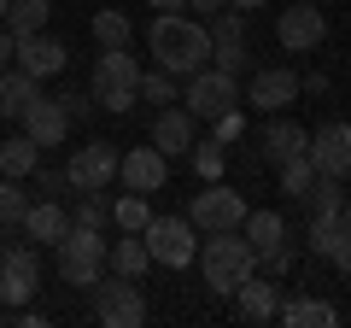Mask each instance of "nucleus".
<instances>
[{"instance_id": "4be33fe9", "label": "nucleus", "mask_w": 351, "mask_h": 328, "mask_svg": "<svg viewBox=\"0 0 351 328\" xmlns=\"http://www.w3.org/2000/svg\"><path fill=\"white\" fill-rule=\"evenodd\" d=\"M240 235H246V246L263 258V253H276V246H287V217L281 211H246Z\"/></svg>"}, {"instance_id": "c9c22d12", "label": "nucleus", "mask_w": 351, "mask_h": 328, "mask_svg": "<svg viewBox=\"0 0 351 328\" xmlns=\"http://www.w3.org/2000/svg\"><path fill=\"white\" fill-rule=\"evenodd\" d=\"M211 135L223 141V147H228V141H240V135H246V112H240V106H228V112H217V117H211Z\"/></svg>"}, {"instance_id": "49530a36", "label": "nucleus", "mask_w": 351, "mask_h": 328, "mask_svg": "<svg viewBox=\"0 0 351 328\" xmlns=\"http://www.w3.org/2000/svg\"><path fill=\"white\" fill-rule=\"evenodd\" d=\"M339 229H351V200H346V205H339Z\"/></svg>"}, {"instance_id": "a19ab883", "label": "nucleus", "mask_w": 351, "mask_h": 328, "mask_svg": "<svg viewBox=\"0 0 351 328\" xmlns=\"http://www.w3.org/2000/svg\"><path fill=\"white\" fill-rule=\"evenodd\" d=\"M299 89H304V94H328V76L311 71V76H299Z\"/></svg>"}, {"instance_id": "a18cd8bd", "label": "nucleus", "mask_w": 351, "mask_h": 328, "mask_svg": "<svg viewBox=\"0 0 351 328\" xmlns=\"http://www.w3.org/2000/svg\"><path fill=\"white\" fill-rule=\"evenodd\" d=\"M228 6H234V12H252V6H263V0H228Z\"/></svg>"}, {"instance_id": "dca6fc26", "label": "nucleus", "mask_w": 351, "mask_h": 328, "mask_svg": "<svg viewBox=\"0 0 351 328\" xmlns=\"http://www.w3.org/2000/svg\"><path fill=\"white\" fill-rule=\"evenodd\" d=\"M311 164L316 176H339L351 182V124H322L311 135Z\"/></svg>"}, {"instance_id": "a211bd4d", "label": "nucleus", "mask_w": 351, "mask_h": 328, "mask_svg": "<svg viewBox=\"0 0 351 328\" xmlns=\"http://www.w3.org/2000/svg\"><path fill=\"white\" fill-rule=\"evenodd\" d=\"M299 152H311V129H299L293 117L269 112V124L258 129V159L263 164H287V159H299Z\"/></svg>"}, {"instance_id": "2f4dec72", "label": "nucleus", "mask_w": 351, "mask_h": 328, "mask_svg": "<svg viewBox=\"0 0 351 328\" xmlns=\"http://www.w3.org/2000/svg\"><path fill=\"white\" fill-rule=\"evenodd\" d=\"M276 170H281V194H293V200H304V194H311V182H316V164H311V152H299V159L276 164Z\"/></svg>"}, {"instance_id": "cd10ccee", "label": "nucleus", "mask_w": 351, "mask_h": 328, "mask_svg": "<svg viewBox=\"0 0 351 328\" xmlns=\"http://www.w3.org/2000/svg\"><path fill=\"white\" fill-rule=\"evenodd\" d=\"M94 41H100V47H129V41H135V24H129L117 6H100V12H94Z\"/></svg>"}, {"instance_id": "bb28decb", "label": "nucleus", "mask_w": 351, "mask_h": 328, "mask_svg": "<svg viewBox=\"0 0 351 328\" xmlns=\"http://www.w3.org/2000/svg\"><path fill=\"white\" fill-rule=\"evenodd\" d=\"M36 164H41V147L29 135H12L6 147H0V176H29Z\"/></svg>"}, {"instance_id": "f8f14e48", "label": "nucleus", "mask_w": 351, "mask_h": 328, "mask_svg": "<svg viewBox=\"0 0 351 328\" xmlns=\"http://www.w3.org/2000/svg\"><path fill=\"white\" fill-rule=\"evenodd\" d=\"M211 65L228 76L246 71V12H234V6H223V12H211Z\"/></svg>"}, {"instance_id": "c03bdc74", "label": "nucleus", "mask_w": 351, "mask_h": 328, "mask_svg": "<svg viewBox=\"0 0 351 328\" xmlns=\"http://www.w3.org/2000/svg\"><path fill=\"white\" fill-rule=\"evenodd\" d=\"M188 6H199V18H211V12H223L228 0H188Z\"/></svg>"}, {"instance_id": "c85d7f7f", "label": "nucleus", "mask_w": 351, "mask_h": 328, "mask_svg": "<svg viewBox=\"0 0 351 328\" xmlns=\"http://www.w3.org/2000/svg\"><path fill=\"white\" fill-rule=\"evenodd\" d=\"M47 18H53V6H47V0H12V6H6V30H12V36L47 30Z\"/></svg>"}, {"instance_id": "f704fd0d", "label": "nucleus", "mask_w": 351, "mask_h": 328, "mask_svg": "<svg viewBox=\"0 0 351 328\" xmlns=\"http://www.w3.org/2000/svg\"><path fill=\"white\" fill-rule=\"evenodd\" d=\"M141 100L176 106V76H170V71H141Z\"/></svg>"}, {"instance_id": "9d476101", "label": "nucleus", "mask_w": 351, "mask_h": 328, "mask_svg": "<svg viewBox=\"0 0 351 328\" xmlns=\"http://www.w3.org/2000/svg\"><path fill=\"white\" fill-rule=\"evenodd\" d=\"M276 41L287 53H311V47H322L328 41V18H322V6L316 0H293V6H281V18H276Z\"/></svg>"}, {"instance_id": "6ab92c4d", "label": "nucleus", "mask_w": 351, "mask_h": 328, "mask_svg": "<svg viewBox=\"0 0 351 328\" xmlns=\"http://www.w3.org/2000/svg\"><path fill=\"white\" fill-rule=\"evenodd\" d=\"M24 135L36 141V147H64V135H71V117H64L59 100H47V94H36V100L24 106Z\"/></svg>"}, {"instance_id": "4c0bfd02", "label": "nucleus", "mask_w": 351, "mask_h": 328, "mask_svg": "<svg viewBox=\"0 0 351 328\" xmlns=\"http://www.w3.org/2000/svg\"><path fill=\"white\" fill-rule=\"evenodd\" d=\"M328 264L339 270V276H351V229H334V240H328Z\"/></svg>"}, {"instance_id": "a878e982", "label": "nucleus", "mask_w": 351, "mask_h": 328, "mask_svg": "<svg viewBox=\"0 0 351 328\" xmlns=\"http://www.w3.org/2000/svg\"><path fill=\"white\" fill-rule=\"evenodd\" d=\"M304 205H311L316 223H339V205H346V194H339V176H316L311 194H304Z\"/></svg>"}, {"instance_id": "e433bc0d", "label": "nucleus", "mask_w": 351, "mask_h": 328, "mask_svg": "<svg viewBox=\"0 0 351 328\" xmlns=\"http://www.w3.org/2000/svg\"><path fill=\"white\" fill-rule=\"evenodd\" d=\"M29 176H36V194H41V200H64V194H71V176H64V170H41V164H36Z\"/></svg>"}, {"instance_id": "79ce46f5", "label": "nucleus", "mask_w": 351, "mask_h": 328, "mask_svg": "<svg viewBox=\"0 0 351 328\" xmlns=\"http://www.w3.org/2000/svg\"><path fill=\"white\" fill-rule=\"evenodd\" d=\"M12 65V30H6V18H0V71Z\"/></svg>"}, {"instance_id": "37998d69", "label": "nucleus", "mask_w": 351, "mask_h": 328, "mask_svg": "<svg viewBox=\"0 0 351 328\" xmlns=\"http://www.w3.org/2000/svg\"><path fill=\"white\" fill-rule=\"evenodd\" d=\"M152 12H188V0H147Z\"/></svg>"}, {"instance_id": "f03ea898", "label": "nucleus", "mask_w": 351, "mask_h": 328, "mask_svg": "<svg viewBox=\"0 0 351 328\" xmlns=\"http://www.w3.org/2000/svg\"><path fill=\"white\" fill-rule=\"evenodd\" d=\"M193 258H199L205 288H211V293H234L240 281L258 270V253L246 246V235H240V229H211V240H205Z\"/></svg>"}, {"instance_id": "ddd939ff", "label": "nucleus", "mask_w": 351, "mask_h": 328, "mask_svg": "<svg viewBox=\"0 0 351 328\" xmlns=\"http://www.w3.org/2000/svg\"><path fill=\"white\" fill-rule=\"evenodd\" d=\"M64 176H71V194H106V188L117 182V152L106 147V141L76 147L71 164H64Z\"/></svg>"}, {"instance_id": "72a5a7b5", "label": "nucleus", "mask_w": 351, "mask_h": 328, "mask_svg": "<svg viewBox=\"0 0 351 328\" xmlns=\"http://www.w3.org/2000/svg\"><path fill=\"white\" fill-rule=\"evenodd\" d=\"M71 223H82V229H106V223H112V205H106V194H82V200H76V211H71Z\"/></svg>"}, {"instance_id": "412c9836", "label": "nucleus", "mask_w": 351, "mask_h": 328, "mask_svg": "<svg viewBox=\"0 0 351 328\" xmlns=\"http://www.w3.org/2000/svg\"><path fill=\"white\" fill-rule=\"evenodd\" d=\"M18 223H24V235L36 246H59V235L71 229V211H64V200H29V211Z\"/></svg>"}, {"instance_id": "c756f323", "label": "nucleus", "mask_w": 351, "mask_h": 328, "mask_svg": "<svg viewBox=\"0 0 351 328\" xmlns=\"http://www.w3.org/2000/svg\"><path fill=\"white\" fill-rule=\"evenodd\" d=\"M188 159H193V176L199 182H223V164H228V152H223V141H193L188 147Z\"/></svg>"}, {"instance_id": "39448f33", "label": "nucleus", "mask_w": 351, "mask_h": 328, "mask_svg": "<svg viewBox=\"0 0 351 328\" xmlns=\"http://www.w3.org/2000/svg\"><path fill=\"white\" fill-rule=\"evenodd\" d=\"M188 89L176 94V100L188 106L199 124H211L217 112H228V106H240V76H228V71H217V65H205V71H193V76H182Z\"/></svg>"}, {"instance_id": "ea45409f", "label": "nucleus", "mask_w": 351, "mask_h": 328, "mask_svg": "<svg viewBox=\"0 0 351 328\" xmlns=\"http://www.w3.org/2000/svg\"><path fill=\"white\" fill-rule=\"evenodd\" d=\"M258 270H269V276H287V270H293V246H276V253H263V258H258Z\"/></svg>"}, {"instance_id": "2eb2a0df", "label": "nucleus", "mask_w": 351, "mask_h": 328, "mask_svg": "<svg viewBox=\"0 0 351 328\" xmlns=\"http://www.w3.org/2000/svg\"><path fill=\"white\" fill-rule=\"evenodd\" d=\"M117 176H123L129 194H158L164 182H170V159L147 141V147H129L123 159H117Z\"/></svg>"}, {"instance_id": "09e8293b", "label": "nucleus", "mask_w": 351, "mask_h": 328, "mask_svg": "<svg viewBox=\"0 0 351 328\" xmlns=\"http://www.w3.org/2000/svg\"><path fill=\"white\" fill-rule=\"evenodd\" d=\"M0 246H6V223H0Z\"/></svg>"}, {"instance_id": "f257e3e1", "label": "nucleus", "mask_w": 351, "mask_h": 328, "mask_svg": "<svg viewBox=\"0 0 351 328\" xmlns=\"http://www.w3.org/2000/svg\"><path fill=\"white\" fill-rule=\"evenodd\" d=\"M152 41V65L170 76H193L211 65V30H205V18H188V12H158L147 30Z\"/></svg>"}, {"instance_id": "0eeeda50", "label": "nucleus", "mask_w": 351, "mask_h": 328, "mask_svg": "<svg viewBox=\"0 0 351 328\" xmlns=\"http://www.w3.org/2000/svg\"><path fill=\"white\" fill-rule=\"evenodd\" d=\"M94 316L106 328H141L147 323V293L135 288V276H112L94 281Z\"/></svg>"}, {"instance_id": "4468645a", "label": "nucleus", "mask_w": 351, "mask_h": 328, "mask_svg": "<svg viewBox=\"0 0 351 328\" xmlns=\"http://www.w3.org/2000/svg\"><path fill=\"white\" fill-rule=\"evenodd\" d=\"M64 59H71V47H64L59 36H47V30H29V36H12V65L18 71H29L41 82V76H59Z\"/></svg>"}, {"instance_id": "7ed1b4c3", "label": "nucleus", "mask_w": 351, "mask_h": 328, "mask_svg": "<svg viewBox=\"0 0 351 328\" xmlns=\"http://www.w3.org/2000/svg\"><path fill=\"white\" fill-rule=\"evenodd\" d=\"M88 94H94V106H106L112 117L135 112V100H141V65H135V53H129V47H100Z\"/></svg>"}, {"instance_id": "b1692460", "label": "nucleus", "mask_w": 351, "mask_h": 328, "mask_svg": "<svg viewBox=\"0 0 351 328\" xmlns=\"http://www.w3.org/2000/svg\"><path fill=\"white\" fill-rule=\"evenodd\" d=\"M276 316H281L287 328H334V323H339V311H334L328 299H281Z\"/></svg>"}, {"instance_id": "6e6552de", "label": "nucleus", "mask_w": 351, "mask_h": 328, "mask_svg": "<svg viewBox=\"0 0 351 328\" xmlns=\"http://www.w3.org/2000/svg\"><path fill=\"white\" fill-rule=\"evenodd\" d=\"M36 281H41V246H0V305H29L36 299Z\"/></svg>"}, {"instance_id": "58836bf2", "label": "nucleus", "mask_w": 351, "mask_h": 328, "mask_svg": "<svg viewBox=\"0 0 351 328\" xmlns=\"http://www.w3.org/2000/svg\"><path fill=\"white\" fill-rule=\"evenodd\" d=\"M59 106H64V117H71V124H82V117H94V112H100V106H94V94H82V89L59 94Z\"/></svg>"}, {"instance_id": "5701e85b", "label": "nucleus", "mask_w": 351, "mask_h": 328, "mask_svg": "<svg viewBox=\"0 0 351 328\" xmlns=\"http://www.w3.org/2000/svg\"><path fill=\"white\" fill-rule=\"evenodd\" d=\"M41 94V82L29 71H18V65H6V71H0V117H6V124H12V117H24V106L36 100Z\"/></svg>"}, {"instance_id": "9b49d317", "label": "nucleus", "mask_w": 351, "mask_h": 328, "mask_svg": "<svg viewBox=\"0 0 351 328\" xmlns=\"http://www.w3.org/2000/svg\"><path fill=\"white\" fill-rule=\"evenodd\" d=\"M299 71H287V65H269V71H252V82H246V94H240V100L252 106V112H287L293 100H299Z\"/></svg>"}, {"instance_id": "de8ad7c7", "label": "nucleus", "mask_w": 351, "mask_h": 328, "mask_svg": "<svg viewBox=\"0 0 351 328\" xmlns=\"http://www.w3.org/2000/svg\"><path fill=\"white\" fill-rule=\"evenodd\" d=\"M6 6H12V0H0V18H6Z\"/></svg>"}, {"instance_id": "393cba45", "label": "nucleus", "mask_w": 351, "mask_h": 328, "mask_svg": "<svg viewBox=\"0 0 351 328\" xmlns=\"http://www.w3.org/2000/svg\"><path fill=\"white\" fill-rule=\"evenodd\" d=\"M106 264H112V276H141V270L152 264V253H147V240H141V235H123V240H112Z\"/></svg>"}, {"instance_id": "f3484780", "label": "nucleus", "mask_w": 351, "mask_h": 328, "mask_svg": "<svg viewBox=\"0 0 351 328\" xmlns=\"http://www.w3.org/2000/svg\"><path fill=\"white\" fill-rule=\"evenodd\" d=\"M152 147L164 152V159H182V152L199 141V117L188 112V106H158V117H152Z\"/></svg>"}, {"instance_id": "aec40b11", "label": "nucleus", "mask_w": 351, "mask_h": 328, "mask_svg": "<svg viewBox=\"0 0 351 328\" xmlns=\"http://www.w3.org/2000/svg\"><path fill=\"white\" fill-rule=\"evenodd\" d=\"M234 299H240V316H246V323H276V311H281L276 276H258V270L234 288Z\"/></svg>"}, {"instance_id": "1a4fd4ad", "label": "nucleus", "mask_w": 351, "mask_h": 328, "mask_svg": "<svg viewBox=\"0 0 351 328\" xmlns=\"http://www.w3.org/2000/svg\"><path fill=\"white\" fill-rule=\"evenodd\" d=\"M188 223L205 229V235H211V229H240L246 223V200H240L234 188H223V182H205L188 200Z\"/></svg>"}, {"instance_id": "473e14b6", "label": "nucleus", "mask_w": 351, "mask_h": 328, "mask_svg": "<svg viewBox=\"0 0 351 328\" xmlns=\"http://www.w3.org/2000/svg\"><path fill=\"white\" fill-rule=\"evenodd\" d=\"M29 211V194H24V176H0V223H18Z\"/></svg>"}, {"instance_id": "7c9ffc66", "label": "nucleus", "mask_w": 351, "mask_h": 328, "mask_svg": "<svg viewBox=\"0 0 351 328\" xmlns=\"http://www.w3.org/2000/svg\"><path fill=\"white\" fill-rule=\"evenodd\" d=\"M112 223L123 229V235H141V229L152 223V205H147V194H123V200H112Z\"/></svg>"}, {"instance_id": "423d86ee", "label": "nucleus", "mask_w": 351, "mask_h": 328, "mask_svg": "<svg viewBox=\"0 0 351 328\" xmlns=\"http://www.w3.org/2000/svg\"><path fill=\"white\" fill-rule=\"evenodd\" d=\"M141 240H147L152 264H164V270H188L193 253H199V229H193L188 217H152V223L141 229Z\"/></svg>"}, {"instance_id": "20e7f679", "label": "nucleus", "mask_w": 351, "mask_h": 328, "mask_svg": "<svg viewBox=\"0 0 351 328\" xmlns=\"http://www.w3.org/2000/svg\"><path fill=\"white\" fill-rule=\"evenodd\" d=\"M53 253H59V281H71V288H94V281L106 276V229L71 223Z\"/></svg>"}]
</instances>
